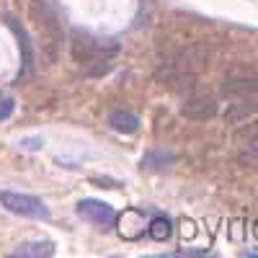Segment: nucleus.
Returning a JSON list of instances; mask_svg holds the SVG:
<instances>
[{
	"instance_id": "2",
	"label": "nucleus",
	"mask_w": 258,
	"mask_h": 258,
	"mask_svg": "<svg viewBox=\"0 0 258 258\" xmlns=\"http://www.w3.org/2000/svg\"><path fill=\"white\" fill-rule=\"evenodd\" d=\"M116 52V44H106L103 39H96L85 31L73 34V57L78 64H91V62H109V57Z\"/></svg>"
},
{
	"instance_id": "3",
	"label": "nucleus",
	"mask_w": 258,
	"mask_h": 258,
	"mask_svg": "<svg viewBox=\"0 0 258 258\" xmlns=\"http://www.w3.org/2000/svg\"><path fill=\"white\" fill-rule=\"evenodd\" d=\"M0 204L11 214H21V217H31V220H49V207L41 199L31 197V194L0 191Z\"/></svg>"
},
{
	"instance_id": "4",
	"label": "nucleus",
	"mask_w": 258,
	"mask_h": 258,
	"mask_svg": "<svg viewBox=\"0 0 258 258\" xmlns=\"http://www.w3.org/2000/svg\"><path fill=\"white\" fill-rule=\"evenodd\" d=\"M155 80L165 88L176 91V93H194L197 91V73H188V70H178V68H170V64L163 62V68L155 70Z\"/></svg>"
},
{
	"instance_id": "10",
	"label": "nucleus",
	"mask_w": 258,
	"mask_h": 258,
	"mask_svg": "<svg viewBox=\"0 0 258 258\" xmlns=\"http://www.w3.org/2000/svg\"><path fill=\"white\" fill-rule=\"evenodd\" d=\"M109 124L116 129V132H126V135H132V132L140 129V119L132 111H114L109 116Z\"/></svg>"
},
{
	"instance_id": "5",
	"label": "nucleus",
	"mask_w": 258,
	"mask_h": 258,
	"mask_svg": "<svg viewBox=\"0 0 258 258\" xmlns=\"http://www.w3.org/2000/svg\"><path fill=\"white\" fill-rule=\"evenodd\" d=\"M78 214L85 222H91V225H96L101 230H109L116 222V212L106 202H98V199H83L78 204Z\"/></svg>"
},
{
	"instance_id": "13",
	"label": "nucleus",
	"mask_w": 258,
	"mask_h": 258,
	"mask_svg": "<svg viewBox=\"0 0 258 258\" xmlns=\"http://www.w3.org/2000/svg\"><path fill=\"white\" fill-rule=\"evenodd\" d=\"M238 163L245 165V168H258V137H253L248 142V150H243V153H240Z\"/></svg>"
},
{
	"instance_id": "17",
	"label": "nucleus",
	"mask_w": 258,
	"mask_h": 258,
	"mask_svg": "<svg viewBox=\"0 0 258 258\" xmlns=\"http://www.w3.org/2000/svg\"><path fill=\"white\" fill-rule=\"evenodd\" d=\"M253 235H255V238H258V222H255V227H253Z\"/></svg>"
},
{
	"instance_id": "16",
	"label": "nucleus",
	"mask_w": 258,
	"mask_h": 258,
	"mask_svg": "<svg viewBox=\"0 0 258 258\" xmlns=\"http://www.w3.org/2000/svg\"><path fill=\"white\" fill-rule=\"evenodd\" d=\"M181 235H183V240L197 235V230H194V222H191V220H183V225H181Z\"/></svg>"
},
{
	"instance_id": "6",
	"label": "nucleus",
	"mask_w": 258,
	"mask_h": 258,
	"mask_svg": "<svg viewBox=\"0 0 258 258\" xmlns=\"http://www.w3.org/2000/svg\"><path fill=\"white\" fill-rule=\"evenodd\" d=\"M116 230L124 240H137L140 235L147 230V217H145V212L142 209H124L121 214H116Z\"/></svg>"
},
{
	"instance_id": "1",
	"label": "nucleus",
	"mask_w": 258,
	"mask_h": 258,
	"mask_svg": "<svg viewBox=\"0 0 258 258\" xmlns=\"http://www.w3.org/2000/svg\"><path fill=\"white\" fill-rule=\"evenodd\" d=\"M29 18L34 24V31H36L39 47H41V54H44L47 64L57 62L59 47H62V24H59L54 8L47 3V0H31Z\"/></svg>"
},
{
	"instance_id": "11",
	"label": "nucleus",
	"mask_w": 258,
	"mask_h": 258,
	"mask_svg": "<svg viewBox=\"0 0 258 258\" xmlns=\"http://www.w3.org/2000/svg\"><path fill=\"white\" fill-rule=\"evenodd\" d=\"M147 232H150V238L158 240V243H165L170 235H173V225H170L168 217H155V220H150L147 225Z\"/></svg>"
},
{
	"instance_id": "7",
	"label": "nucleus",
	"mask_w": 258,
	"mask_h": 258,
	"mask_svg": "<svg viewBox=\"0 0 258 258\" xmlns=\"http://www.w3.org/2000/svg\"><path fill=\"white\" fill-rule=\"evenodd\" d=\"M217 114V101L212 96H188L181 106V116L191 121H207Z\"/></svg>"
},
{
	"instance_id": "9",
	"label": "nucleus",
	"mask_w": 258,
	"mask_h": 258,
	"mask_svg": "<svg viewBox=\"0 0 258 258\" xmlns=\"http://www.w3.org/2000/svg\"><path fill=\"white\" fill-rule=\"evenodd\" d=\"M258 111V96H238L225 111V121L230 124H238V121H245L248 116H253Z\"/></svg>"
},
{
	"instance_id": "15",
	"label": "nucleus",
	"mask_w": 258,
	"mask_h": 258,
	"mask_svg": "<svg viewBox=\"0 0 258 258\" xmlns=\"http://www.w3.org/2000/svg\"><path fill=\"white\" fill-rule=\"evenodd\" d=\"M13 109H16L13 98H0V121L11 119V116H13Z\"/></svg>"
},
{
	"instance_id": "14",
	"label": "nucleus",
	"mask_w": 258,
	"mask_h": 258,
	"mask_svg": "<svg viewBox=\"0 0 258 258\" xmlns=\"http://www.w3.org/2000/svg\"><path fill=\"white\" fill-rule=\"evenodd\" d=\"M173 160H176L173 155H165V153H150V155H145L142 168H153V170H158V168H168V163H173Z\"/></svg>"
},
{
	"instance_id": "12",
	"label": "nucleus",
	"mask_w": 258,
	"mask_h": 258,
	"mask_svg": "<svg viewBox=\"0 0 258 258\" xmlns=\"http://www.w3.org/2000/svg\"><path fill=\"white\" fill-rule=\"evenodd\" d=\"M54 245L52 243H24L13 250V255H52Z\"/></svg>"
},
{
	"instance_id": "8",
	"label": "nucleus",
	"mask_w": 258,
	"mask_h": 258,
	"mask_svg": "<svg viewBox=\"0 0 258 258\" xmlns=\"http://www.w3.org/2000/svg\"><path fill=\"white\" fill-rule=\"evenodd\" d=\"M222 93L230 96V98L258 96V75H230V78H225Z\"/></svg>"
}]
</instances>
